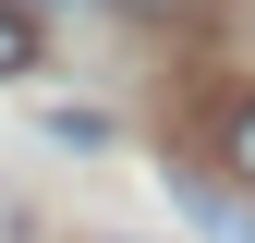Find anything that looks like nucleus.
<instances>
[{
	"label": "nucleus",
	"instance_id": "obj_1",
	"mask_svg": "<svg viewBox=\"0 0 255 243\" xmlns=\"http://www.w3.org/2000/svg\"><path fill=\"white\" fill-rule=\"evenodd\" d=\"M12 73H37V12L0 0V85H12Z\"/></svg>",
	"mask_w": 255,
	"mask_h": 243
},
{
	"label": "nucleus",
	"instance_id": "obj_2",
	"mask_svg": "<svg viewBox=\"0 0 255 243\" xmlns=\"http://www.w3.org/2000/svg\"><path fill=\"white\" fill-rule=\"evenodd\" d=\"M231 170L255 182V98H243V122H231Z\"/></svg>",
	"mask_w": 255,
	"mask_h": 243
}]
</instances>
